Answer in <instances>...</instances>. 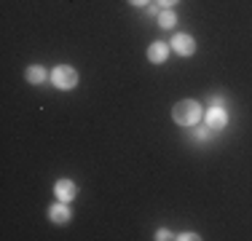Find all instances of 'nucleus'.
<instances>
[{
    "mask_svg": "<svg viewBox=\"0 0 252 241\" xmlns=\"http://www.w3.org/2000/svg\"><path fill=\"white\" fill-rule=\"evenodd\" d=\"M172 118L180 126H196L201 120V105L196 99H183L172 107Z\"/></svg>",
    "mask_w": 252,
    "mask_h": 241,
    "instance_id": "1",
    "label": "nucleus"
},
{
    "mask_svg": "<svg viewBox=\"0 0 252 241\" xmlns=\"http://www.w3.org/2000/svg\"><path fill=\"white\" fill-rule=\"evenodd\" d=\"M51 81L57 89H64V91H67V89H73L78 83V72L73 67H67V64H59V67L51 72Z\"/></svg>",
    "mask_w": 252,
    "mask_h": 241,
    "instance_id": "2",
    "label": "nucleus"
},
{
    "mask_svg": "<svg viewBox=\"0 0 252 241\" xmlns=\"http://www.w3.org/2000/svg\"><path fill=\"white\" fill-rule=\"evenodd\" d=\"M172 48H175L180 57H190V54L196 51V40L190 38L188 32H177L175 38H172Z\"/></svg>",
    "mask_w": 252,
    "mask_h": 241,
    "instance_id": "3",
    "label": "nucleus"
},
{
    "mask_svg": "<svg viewBox=\"0 0 252 241\" xmlns=\"http://www.w3.org/2000/svg\"><path fill=\"white\" fill-rule=\"evenodd\" d=\"M225 123H228V116H225L223 107H209V113H207V129L209 131H220V129H225Z\"/></svg>",
    "mask_w": 252,
    "mask_h": 241,
    "instance_id": "4",
    "label": "nucleus"
},
{
    "mask_svg": "<svg viewBox=\"0 0 252 241\" xmlns=\"http://www.w3.org/2000/svg\"><path fill=\"white\" fill-rule=\"evenodd\" d=\"M54 193H57V198L59 201H73L75 198V193H78V188H75V182L73 180H57V185H54Z\"/></svg>",
    "mask_w": 252,
    "mask_h": 241,
    "instance_id": "5",
    "label": "nucleus"
},
{
    "mask_svg": "<svg viewBox=\"0 0 252 241\" xmlns=\"http://www.w3.org/2000/svg\"><path fill=\"white\" fill-rule=\"evenodd\" d=\"M166 57H169V48H166V43H153L151 48H148V59H151L153 64H161V62H166Z\"/></svg>",
    "mask_w": 252,
    "mask_h": 241,
    "instance_id": "6",
    "label": "nucleus"
},
{
    "mask_svg": "<svg viewBox=\"0 0 252 241\" xmlns=\"http://www.w3.org/2000/svg\"><path fill=\"white\" fill-rule=\"evenodd\" d=\"M49 217H51V222H57V225H64V222L70 220V209L64 207V201H59L49 209Z\"/></svg>",
    "mask_w": 252,
    "mask_h": 241,
    "instance_id": "7",
    "label": "nucleus"
},
{
    "mask_svg": "<svg viewBox=\"0 0 252 241\" xmlns=\"http://www.w3.org/2000/svg\"><path fill=\"white\" fill-rule=\"evenodd\" d=\"M25 75H27V81H30V83H35V86H40V83L46 81V70L40 67V64H32V67H27Z\"/></svg>",
    "mask_w": 252,
    "mask_h": 241,
    "instance_id": "8",
    "label": "nucleus"
},
{
    "mask_svg": "<svg viewBox=\"0 0 252 241\" xmlns=\"http://www.w3.org/2000/svg\"><path fill=\"white\" fill-rule=\"evenodd\" d=\"M158 24L164 30H172L177 24V16H175V11L172 8H164V11H158Z\"/></svg>",
    "mask_w": 252,
    "mask_h": 241,
    "instance_id": "9",
    "label": "nucleus"
},
{
    "mask_svg": "<svg viewBox=\"0 0 252 241\" xmlns=\"http://www.w3.org/2000/svg\"><path fill=\"white\" fill-rule=\"evenodd\" d=\"M193 137H196V140H209V129H196Z\"/></svg>",
    "mask_w": 252,
    "mask_h": 241,
    "instance_id": "10",
    "label": "nucleus"
},
{
    "mask_svg": "<svg viewBox=\"0 0 252 241\" xmlns=\"http://www.w3.org/2000/svg\"><path fill=\"white\" fill-rule=\"evenodd\" d=\"M156 239H158V241H166V239H172V233L166 231V228H161V231L156 233Z\"/></svg>",
    "mask_w": 252,
    "mask_h": 241,
    "instance_id": "11",
    "label": "nucleus"
},
{
    "mask_svg": "<svg viewBox=\"0 0 252 241\" xmlns=\"http://www.w3.org/2000/svg\"><path fill=\"white\" fill-rule=\"evenodd\" d=\"M177 239H183V241H196L199 236H196V233H183V236H177Z\"/></svg>",
    "mask_w": 252,
    "mask_h": 241,
    "instance_id": "12",
    "label": "nucleus"
},
{
    "mask_svg": "<svg viewBox=\"0 0 252 241\" xmlns=\"http://www.w3.org/2000/svg\"><path fill=\"white\" fill-rule=\"evenodd\" d=\"M175 3H177V0H158V5H164V8H172Z\"/></svg>",
    "mask_w": 252,
    "mask_h": 241,
    "instance_id": "13",
    "label": "nucleus"
},
{
    "mask_svg": "<svg viewBox=\"0 0 252 241\" xmlns=\"http://www.w3.org/2000/svg\"><path fill=\"white\" fill-rule=\"evenodd\" d=\"M129 3H131V5H148L151 0H129Z\"/></svg>",
    "mask_w": 252,
    "mask_h": 241,
    "instance_id": "14",
    "label": "nucleus"
}]
</instances>
